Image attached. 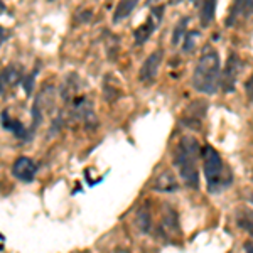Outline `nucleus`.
Returning a JSON list of instances; mask_svg holds the SVG:
<instances>
[{
  "label": "nucleus",
  "mask_w": 253,
  "mask_h": 253,
  "mask_svg": "<svg viewBox=\"0 0 253 253\" xmlns=\"http://www.w3.org/2000/svg\"><path fill=\"white\" fill-rule=\"evenodd\" d=\"M201 150L203 149L199 147V142L189 135L182 137L174 150V166L177 167L182 182L191 189L199 187L198 157Z\"/></svg>",
  "instance_id": "nucleus-1"
},
{
  "label": "nucleus",
  "mask_w": 253,
  "mask_h": 253,
  "mask_svg": "<svg viewBox=\"0 0 253 253\" xmlns=\"http://www.w3.org/2000/svg\"><path fill=\"white\" fill-rule=\"evenodd\" d=\"M219 54L211 46H205L193 73V86L199 93L213 95L219 86Z\"/></svg>",
  "instance_id": "nucleus-2"
},
{
  "label": "nucleus",
  "mask_w": 253,
  "mask_h": 253,
  "mask_svg": "<svg viewBox=\"0 0 253 253\" xmlns=\"http://www.w3.org/2000/svg\"><path fill=\"white\" fill-rule=\"evenodd\" d=\"M203 167H205V175L208 182V191L211 194H218L223 189H226L233 181L231 170L228 166H224L223 159L211 145H205L201 150Z\"/></svg>",
  "instance_id": "nucleus-3"
},
{
  "label": "nucleus",
  "mask_w": 253,
  "mask_h": 253,
  "mask_svg": "<svg viewBox=\"0 0 253 253\" xmlns=\"http://www.w3.org/2000/svg\"><path fill=\"white\" fill-rule=\"evenodd\" d=\"M240 69H242V59L236 52H231L230 59L226 61V66H224V71L221 75V86L223 91L226 93H233L236 88V80L240 76Z\"/></svg>",
  "instance_id": "nucleus-4"
},
{
  "label": "nucleus",
  "mask_w": 253,
  "mask_h": 253,
  "mask_svg": "<svg viewBox=\"0 0 253 253\" xmlns=\"http://www.w3.org/2000/svg\"><path fill=\"white\" fill-rule=\"evenodd\" d=\"M36 174H38V166L31 157H19L12 164V175L20 182L29 184L36 179Z\"/></svg>",
  "instance_id": "nucleus-5"
},
{
  "label": "nucleus",
  "mask_w": 253,
  "mask_h": 253,
  "mask_svg": "<svg viewBox=\"0 0 253 253\" xmlns=\"http://www.w3.org/2000/svg\"><path fill=\"white\" fill-rule=\"evenodd\" d=\"M162 58H164V51H162V49H156V51L145 59V63L142 64L140 71H138V78H140L142 83H154V81H156Z\"/></svg>",
  "instance_id": "nucleus-6"
},
{
  "label": "nucleus",
  "mask_w": 253,
  "mask_h": 253,
  "mask_svg": "<svg viewBox=\"0 0 253 253\" xmlns=\"http://www.w3.org/2000/svg\"><path fill=\"white\" fill-rule=\"evenodd\" d=\"M22 78V68L17 64H10V66L3 68L0 71V95H5L9 89L19 84Z\"/></svg>",
  "instance_id": "nucleus-7"
},
{
  "label": "nucleus",
  "mask_w": 253,
  "mask_h": 253,
  "mask_svg": "<svg viewBox=\"0 0 253 253\" xmlns=\"http://www.w3.org/2000/svg\"><path fill=\"white\" fill-rule=\"evenodd\" d=\"M253 12V0H235L233 5L230 9L226 20H224V26L233 27L240 19L248 17Z\"/></svg>",
  "instance_id": "nucleus-8"
},
{
  "label": "nucleus",
  "mask_w": 253,
  "mask_h": 253,
  "mask_svg": "<svg viewBox=\"0 0 253 253\" xmlns=\"http://www.w3.org/2000/svg\"><path fill=\"white\" fill-rule=\"evenodd\" d=\"M152 189L159 193H174L179 189V181L172 170H164L152 181Z\"/></svg>",
  "instance_id": "nucleus-9"
},
{
  "label": "nucleus",
  "mask_w": 253,
  "mask_h": 253,
  "mask_svg": "<svg viewBox=\"0 0 253 253\" xmlns=\"http://www.w3.org/2000/svg\"><path fill=\"white\" fill-rule=\"evenodd\" d=\"M0 122H2L3 128L9 130L10 133H14L17 138H24V140L27 138V128L24 126V124L20 120H17V118H12L7 110H3L2 112V115H0Z\"/></svg>",
  "instance_id": "nucleus-10"
},
{
  "label": "nucleus",
  "mask_w": 253,
  "mask_h": 253,
  "mask_svg": "<svg viewBox=\"0 0 253 253\" xmlns=\"http://www.w3.org/2000/svg\"><path fill=\"white\" fill-rule=\"evenodd\" d=\"M161 231L164 236L179 235V223H177V216H175L174 210H167L164 213V216H162Z\"/></svg>",
  "instance_id": "nucleus-11"
},
{
  "label": "nucleus",
  "mask_w": 253,
  "mask_h": 253,
  "mask_svg": "<svg viewBox=\"0 0 253 253\" xmlns=\"http://www.w3.org/2000/svg\"><path fill=\"white\" fill-rule=\"evenodd\" d=\"M157 26H159V24L156 22V19L150 15V17L147 19L140 27H137L135 32H133V38H135V44H137V46H142V44H144L145 41L150 38V34L156 31Z\"/></svg>",
  "instance_id": "nucleus-12"
},
{
  "label": "nucleus",
  "mask_w": 253,
  "mask_h": 253,
  "mask_svg": "<svg viewBox=\"0 0 253 253\" xmlns=\"http://www.w3.org/2000/svg\"><path fill=\"white\" fill-rule=\"evenodd\" d=\"M137 5H138V0H118V5L115 12H113V22L117 24V22H120V20L126 19L135 10Z\"/></svg>",
  "instance_id": "nucleus-13"
},
{
  "label": "nucleus",
  "mask_w": 253,
  "mask_h": 253,
  "mask_svg": "<svg viewBox=\"0 0 253 253\" xmlns=\"http://www.w3.org/2000/svg\"><path fill=\"white\" fill-rule=\"evenodd\" d=\"M216 14V0H203L201 9H199V20L205 27L210 26L214 20Z\"/></svg>",
  "instance_id": "nucleus-14"
},
{
  "label": "nucleus",
  "mask_w": 253,
  "mask_h": 253,
  "mask_svg": "<svg viewBox=\"0 0 253 253\" xmlns=\"http://www.w3.org/2000/svg\"><path fill=\"white\" fill-rule=\"evenodd\" d=\"M187 24H189V17H182L177 22L175 29L172 31V39H170L174 46H177V44L181 42V39H184V36H186V32H187Z\"/></svg>",
  "instance_id": "nucleus-15"
},
{
  "label": "nucleus",
  "mask_w": 253,
  "mask_h": 253,
  "mask_svg": "<svg viewBox=\"0 0 253 253\" xmlns=\"http://www.w3.org/2000/svg\"><path fill=\"white\" fill-rule=\"evenodd\" d=\"M198 39H199V32H196V31L186 32L184 41H182V51L184 52L193 51V49L196 47V44H198Z\"/></svg>",
  "instance_id": "nucleus-16"
},
{
  "label": "nucleus",
  "mask_w": 253,
  "mask_h": 253,
  "mask_svg": "<svg viewBox=\"0 0 253 253\" xmlns=\"http://www.w3.org/2000/svg\"><path fill=\"white\" fill-rule=\"evenodd\" d=\"M38 73H39V68H34V71L29 73V75H24V78H22V88H24V91H26V95L29 96L31 93H32V89H34V80H36V76H38Z\"/></svg>",
  "instance_id": "nucleus-17"
},
{
  "label": "nucleus",
  "mask_w": 253,
  "mask_h": 253,
  "mask_svg": "<svg viewBox=\"0 0 253 253\" xmlns=\"http://www.w3.org/2000/svg\"><path fill=\"white\" fill-rule=\"evenodd\" d=\"M137 224L140 226V230L144 231V233H147V231L150 230V213H149V210H144V208H142V210L138 211Z\"/></svg>",
  "instance_id": "nucleus-18"
},
{
  "label": "nucleus",
  "mask_w": 253,
  "mask_h": 253,
  "mask_svg": "<svg viewBox=\"0 0 253 253\" xmlns=\"http://www.w3.org/2000/svg\"><path fill=\"white\" fill-rule=\"evenodd\" d=\"M245 91H247V96L253 101V76L245 83Z\"/></svg>",
  "instance_id": "nucleus-19"
},
{
  "label": "nucleus",
  "mask_w": 253,
  "mask_h": 253,
  "mask_svg": "<svg viewBox=\"0 0 253 253\" xmlns=\"http://www.w3.org/2000/svg\"><path fill=\"white\" fill-rule=\"evenodd\" d=\"M9 36H10V32L0 26V46H2V42H5V41L9 39Z\"/></svg>",
  "instance_id": "nucleus-20"
},
{
  "label": "nucleus",
  "mask_w": 253,
  "mask_h": 253,
  "mask_svg": "<svg viewBox=\"0 0 253 253\" xmlns=\"http://www.w3.org/2000/svg\"><path fill=\"white\" fill-rule=\"evenodd\" d=\"M93 17V12L91 10H84V12H81L80 14V20L81 22H88L89 19Z\"/></svg>",
  "instance_id": "nucleus-21"
},
{
  "label": "nucleus",
  "mask_w": 253,
  "mask_h": 253,
  "mask_svg": "<svg viewBox=\"0 0 253 253\" xmlns=\"http://www.w3.org/2000/svg\"><path fill=\"white\" fill-rule=\"evenodd\" d=\"M245 250H247V253H253V240H248L245 243Z\"/></svg>",
  "instance_id": "nucleus-22"
},
{
  "label": "nucleus",
  "mask_w": 253,
  "mask_h": 253,
  "mask_svg": "<svg viewBox=\"0 0 253 253\" xmlns=\"http://www.w3.org/2000/svg\"><path fill=\"white\" fill-rule=\"evenodd\" d=\"M5 10V3L2 2V0H0V12H3Z\"/></svg>",
  "instance_id": "nucleus-23"
},
{
  "label": "nucleus",
  "mask_w": 253,
  "mask_h": 253,
  "mask_svg": "<svg viewBox=\"0 0 253 253\" xmlns=\"http://www.w3.org/2000/svg\"><path fill=\"white\" fill-rule=\"evenodd\" d=\"M49 2H54V0H49Z\"/></svg>",
  "instance_id": "nucleus-24"
},
{
  "label": "nucleus",
  "mask_w": 253,
  "mask_h": 253,
  "mask_svg": "<svg viewBox=\"0 0 253 253\" xmlns=\"http://www.w3.org/2000/svg\"><path fill=\"white\" fill-rule=\"evenodd\" d=\"M193 2H196V0H193Z\"/></svg>",
  "instance_id": "nucleus-25"
}]
</instances>
